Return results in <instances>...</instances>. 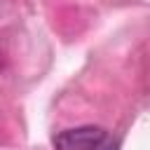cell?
I'll return each instance as SVG.
<instances>
[{
  "label": "cell",
  "instance_id": "obj_2",
  "mask_svg": "<svg viewBox=\"0 0 150 150\" xmlns=\"http://www.w3.org/2000/svg\"><path fill=\"white\" fill-rule=\"evenodd\" d=\"M103 150H117V143H108V145H105Z\"/></svg>",
  "mask_w": 150,
  "mask_h": 150
},
{
  "label": "cell",
  "instance_id": "obj_1",
  "mask_svg": "<svg viewBox=\"0 0 150 150\" xmlns=\"http://www.w3.org/2000/svg\"><path fill=\"white\" fill-rule=\"evenodd\" d=\"M105 129L96 124L63 129L52 138L54 150H98L105 143Z\"/></svg>",
  "mask_w": 150,
  "mask_h": 150
}]
</instances>
